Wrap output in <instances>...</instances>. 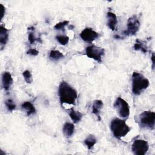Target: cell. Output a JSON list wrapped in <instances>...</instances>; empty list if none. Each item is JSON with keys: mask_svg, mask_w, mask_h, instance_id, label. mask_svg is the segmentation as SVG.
<instances>
[{"mask_svg": "<svg viewBox=\"0 0 155 155\" xmlns=\"http://www.w3.org/2000/svg\"><path fill=\"white\" fill-rule=\"evenodd\" d=\"M114 107L119 116L124 119L128 117L130 115V106L121 97H118L114 103Z\"/></svg>", "mask_w": 155, "mask_h": 155, "instance_id": "8992f818", "label": "cell"}, {"mask_svg": "<svg viewBox=\"0 0 155 155\" xmlns=\"http://www.w3.org/2000/svg\"><path fill=\"white\" fill-rule=\"evenodd\" d=\"M13 82L11 73L8 71H5L2 74V87L5 91H8Z\"/></svg>", "mask_w": 155, "mask_h": 155, "instance_id": "30bf717a", "label": "cell"}, {"mask_svg": "<svg viewBox=\"0 0 155 155\" xmlns=\"http://www.w3.org/2000/svg\"><path fill=\"white\" fill-rule=\"evenodd\" d=\"M85 54L87 57L101 63L105 54V50L102 47L92 45L85 48Z\"/></svg>", "mask_w": 155, "mask_h": 155, "instance_id": "52a82bcc", "label": "cell"}, {"mask_svg": "<svg viewBox=\"0 0 155 155\" xmlns=\"http://www.w3.org/2000/svg\"><path fill=\"white\" fill-rule=\"evenodd\" d=\"M22 109L26 113V114L28 116H30L32 114H34L36 113V108L33 104L29 101L24 102L22 105H21Z\"/></svg>", "mask_w": 155, "mask_h": 155, "instance_id": "5bb4252c", "label": "cell"}, {"mask_svg": "<svg viewBox=\"0 0 155 155\" xmlns=\"http://www.w3.org/2000/svg\"><path fill=\"white\" fill-rule=\"evenodd\" d=\"M1 5V19L3 18L4 15H5V8L4 7V5L2 4H0Z\"/></svg>", "mask_w": 155, "mask_h": 155, "instance_id": "484cf974", "label": "cell"}, {"mask_svg": "<svg viewBox=\"0 0 155 155\" xmlns=\"http://www.w3.org/2000/svg\"><path fill=\"white\" fill-rule=\"evenodd\" d=\"M64 58V55L57 50H51L49 53V58L53 61H58Z\"/></svg>", "mask_w": 155, "mask_h": 155, "instance_id": "d6986e66", "label": "cell"}, {"mask_svg": "<svg viewBox=\"0 0 155 155\" xmlns=\"http://www.w3.org/2000/svg\"><path fill=\"white\" fill-rule=\"evenodd\" d=\"M39 53V51L35 48H30L27 51V54H30L31 56H37Z\"/></svg>", "mask_w": 155, "mask_h": 155, "instance_id": "d4e9b609", "label": "cell"}, {"mask_svg": "<svg viewBox=\"0 0 155 155\" xmlns=\"http://www.w3.org/2000/svg\"><path fill=\"white\" fill-rule=\"evenodd\" d=\"M132 93L135 96L140 95L149 85V80L142 74L138 72H133L131 77Z\"/></svg>", "mask_w": 155, "mask_h": 155, "instance_id": "7a4b0ae2", "label": "cell"}, {"mask_svg": "<svg viewBox=\"0 0 155 155\" xmlns=\"http://www.w3.org/2000/svg\"><path fill=\"white\" fill-rule=\"evenodd\" d=\"M104 104L103 102L101 100H95L94 101L93 105H92V113L96 116V117L98 118V119L100 120V113L101 110L103 108Z\"/></svg>", "mask_w": 155, "mask_h": 155, "instance_id": "4fadbf2b", "label": "cell"}, {"mask_svg": "<svg viewBox=\"0 0 155 155\" xmlns=\"http://www.w3.org/2000/svg\"><path fill=\"white\" fill-rule=\"evenodd\" d=\"M69 24V21H64L60 22L57 23L54 26V29L57 30H62V31H65V27L66 25H67Z\"/></svg>", "mask_w": 155, "mask_h": 155, "instance_id": "603a6c76", "label": "cell"}, {"mask_svg": "<svg viewBox=\"0 0 155 155\" xmlns=\"http://www.w3.org/2000/svg\"><path fill=\"white\" fill-rule=\"evenodd\" d=\"M68 114L70 119L74 124L79 122L81 120L83 116V114L81 112H79V111L74 110L73 108L70 109Z\"/></svg>", "mask_w": 155, "mask_h": 155, "instance_id": "e0dca14e", "label": "cell"}, {"mask_svg": "<svg viewBox=\"0 0 155 155\" xmlns=\"http://www.w3.org/2000/svg\"><path fill=\"white\" fill-rule=\"evenodd\" d=\"M22 76L25 81L27 84H31L33 82V77L31 72L29 70H25L22 73Z\"/></svg>", "mask_w": 155, "mask_h": 155, "instance_id": "7402d4cb", "label": "cell"}, {"mask_svg": "<svg viewBox=\"0 0 155 155\" xmlns=\"http://www.w3.org/2000/svg\"><path fill=\"white\" fill-rule=\"evenodd\" d=\"M107 25L110 30L114 31L116 30L117 24V19L116 15L111 12H108L107 13Z\"/></svg>", "mask_w": 155, "mask_h": 155, "instance_id": "8fae6325", "label": "cell"}, {"mask_svg": "<svg viewBox=\"0 0 155 155\" xmlns=\"http://www.w3.org/2000/svg\"><path fill=\"white\" fill-rule=\"evenodd\" d=\"M133 48L136 51H140L143 53H147L148 51V47L145 41L137 39L134 44Z\"/></svg>", "mask_w": 155, "mask_h": 155, "instance_id": "2e32d148", "label": "cell"}, {"mask_svg": "<svg viewBox=\"0 0 155 155\" xmlns=\"http://www.w3.org/2000/svg\"><path fill=\"white\" fill-rule=\"evenodd\" d=\"M151 59L152 61V69L154 70V53H153L151 54Z\"/></svg>", "mask_w": 155, "mask_h": 155, "instance_id": "4316f807", "label": "cell"}, {"mask_svg": "<svg viewBox=\"0 0 155 155\" xmlns=\"http://www.w3.org/2000/svg\"><path fill=\"white\" fill-rule=\"evenodd\" d=\"M110 127L113 136L119 139L125 136L130 131V127L126 124L125 120L117 117L111 120Z\"/></svg>", "mask_w": 155, "mask_h": 155, "instance_id": "3957f363", "label": "cell"}, {"mask_svg": "<svg viewBox=\"0 0 155 155\" xmlns=\"http://www.w3.org/2000/svg\"><path fill=\"white\" fill-rule=\"evenodd\" d=\"M97 143V139L95 136L93 134H89L84 140V144L86 145L88 150H91L94 145Z\"/></svg>", "mask_w": 155, "mask_h": 155, "instance_id": "ac0fdd59", "label": "cell"}, {"mask_svg": "<svg viewBox=\"0 0 155 155\" xmlns=\"http://www.w3.org/2000/svg\"><path fill=\"white\" fill-rule=\"evenodd\" d=\"M149 149L147 141L143 139L135 140L131 145V150L135 155H145Z\"/></svg>", "mask_w": 155, "mask_h": 155, "instance_id": "ba28073f", "label": "cell"}, {"mask_svg": "<svg viewBox=\"0 0 155 155\" xmlns=\"http://www.w3.org/2000/svg\"><path fill=\"white\" fill-rule=\"evenodd\" d=\"M80 37L84 41L91 43L99 38V33L91 28H85L81 32Z\"/></svg>", "mask_w": 155, "mask_h": 155, "instance_id": "9c48e42d", "label": "cell"}, {"mask_svg": "<svg viewBox=\"0 0 155 155\" xmlns=\"http://www.w3.org/2000/svg\"><path fill=\"white\" fill-rule=\"evenodd\" d=\"M57 41L62 45H67L69 42V38L65 35H57L56 36Z\"/></svg>", "mask_w": 155, "mask_h": 155, "instance_id": "44dd1931", "label": "cell"}, {"mask_svg": "<svg viewBox=\"0 0 155 155\" xmlns=\"http://www.w3.org/2000/svg\"><path fill=\"white\" fill-rule=\"evenodd\" d=\"M5 107L7 108V110L8 111H13V110H15L16 109V104H15V102H13V100L10 99H8L7 100H6L5 101Z\"/></svg>", "mask_w": 155, "mask_h": 155, "instance_id": "ffe728a7", "label": "cell"}, {"mask_svg": "<svg viewBox=\"0 0 155 155\" xmlns=\"http://www.w3.org/2000/svg\"><path fill=\"white\" fill-rule=\"evenodd\" d=\"M139 125L144 129L153 130L155 125V113L151 111H143L137 118Z\"/></svg>", "mask_w": 155, "mask_h": 155, "instance_id": "277c9868", "label": "cell"}, {"mask_svg": "<svg viewBox=\"0 0 155 155\" xmlns=\"http://www.w3.org/2000/svg\"><path fill=\"white\" fill-rule=\"evenodd\" d=\"M58 95L61 104L74 105L78 97L76 90L65 81L60 83L58 88Z\"/></svg>", "mask_w": 155, "mask_h": 155, "instance_id": "6da1fadb", "label": "cell"}, {"mask_svg": "<svg viewBox=\"0 0 155 155\" xmlns=\"http://www.w3.org/2000/svg\"><path fill=\"white\" fill-rule=\"evenodd\" d=\"M62 131L64 135L66 137H70L73 136L74 132V125L73 124L70 122H65L62 128Z\"/></svg>", "mask_w": 155, "mask_h": 155, "instance_id": "9a60e30c", "label": "cell"}, {"mask_svg": "<svg viewBox=\"0 0 155 155\" xmlns=\"http://www.w3.org/2000/svg\"><path fill=\"white\" fill-rule=\"evenodd\" d=\"M39 39L40 38H36V36H35L34 33L33 32H30L28 33V41L31 44H33L34 43H35L36 41H38V42H42L41 41H39Z\"/></svg>", "mask_w": 155, "mask_h": 155, "instance_id": "cb8c5ba5", "label": "cell"}, {"mask_svg": "<svg viewBox=\"0 0 155 155\" xmlns=\"http://www.w3.org/2000/svg\"><path fill=\"white\" fill-rule=\"evenodd\" d=\"M8 30L3 25L0 27V44L1 50L5 47L8 41Z\"/></svg>", "mask_w": 155, "mask_h": 155, "instance_id": "7c38bea8", "label": "cell"}, {"mask_svg": "<svg viewBox=\"0 0 155 155\" xmlns=\"http://www.w3.org/2000/svg\"><path fill=\"white\" fill-rule=\"evenodd\" d=\"M140 23L136 15L130 17L127 21V30L124 31L123 35L126 36L135 35L139 30Z\"/></svg>", "mask_w": 155, "mask_h": 155, "instance_id": "5b68a950", "label": "cell"}]
</instances>
